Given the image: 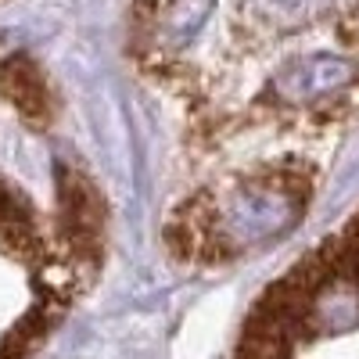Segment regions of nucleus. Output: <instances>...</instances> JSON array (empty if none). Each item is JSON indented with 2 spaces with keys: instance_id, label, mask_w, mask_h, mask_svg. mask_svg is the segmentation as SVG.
Here are the masks:
<instances>
[{
  "instance_id": "1",
  "label": "nucleus",
  "mask_w": 359,
  "mask_h": 359,
  "mask_svg": "<svg viewBox=\"0 0 359 359\" xmlns=\"http://www.w3.org/2000/svg\"><path fill=\"white\" fill-rule=\"evenodd\" d=\"M162 140L158 241L219 269L284 237L359 118V0H130Z\"/></svg>"
},
{
  "instance_id": "2",
  "label": "nucleus",
  "mask_w": 359,
  "mask_h": 359,
  "mask_svg": "<svg viewBox=\"0 0 359 359\" xmlns=\"http://www.w3.org/2000/svg\"><path fill=\"white\" fill-rule=\"evenodd\" d=\"M97 245L90 198L43 205L0 169V359H33L83 291Z\"/></svg>"
}]
</instances>
